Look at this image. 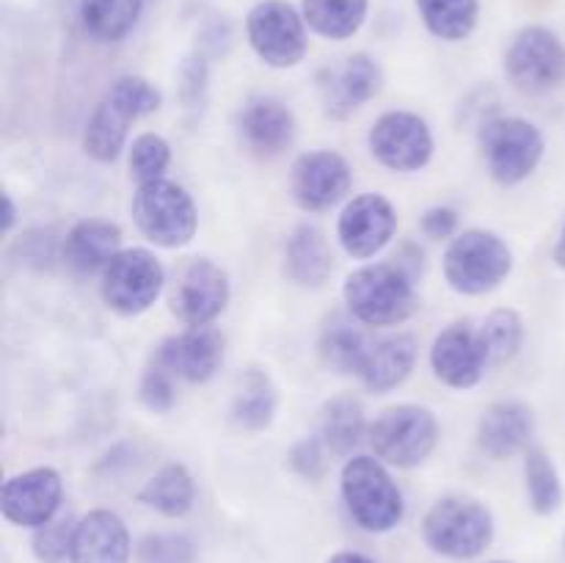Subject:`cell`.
Wrapping results in <instances>:
<instances>
[{"instance_id":"1","label":"cell","mask_w":565,"mask_h":563,"mask_svg":"<svg viewBox=\"0 0 565 563\" xmlns=\"http://www.w3.org/2000/svg\"><path fill=\"white\" fill-rule=\"evenodd\" d=\"M342 298L362 326L390 329L406 323L419 307L417 279L397 263H364L345 276Z\"/></svg>"},{"instance_id":"2","label":"cell","mask_w":565,"mask_h":563,"mask_svg":"<svg viewBox=\"0 0 565 563\" xmlns=\"http://www.w3.org/2000/svg\"><path fill=\"white\" fill-rule=\"evenodd\" d=\"M342 502L353 522L367 533H390L406 517V500L401 486L390 475L381 458L351 456L342 464L340 475Z\"/></svg>"},{"instance_id":"3","label":"cell","mask_w":565,"mask_h":563,"mask_svg":"<svg viewBox=\"0 0 565 563\" xmlns=\"http://www.w3.org/2000/svg\"><path fill=\"white\" fill-rule=\"evenodd\" d=\"M423 539L436 555L450 561H472L483 555L494 541V517L475 497L447 495L425 513Z\"/></svg>"},{"instance_id":"4","label":"cell","mask_w":565,"mask_h":563,"mask_svg":"<svg viewBox=\"0 0 565 563\" xmlns=\"http://www.w3.org/2000/svg\"><path fill=\"white\" fill-rule=\"evenodd\" d=\"M445 279L461 296H486L513 270V252L497 232L463 230L445 248Z\"/></svg>"},{"instance_id":"5","label":"cell","mask_w":565,"mask_h":563,"mask_svg":"<svg viewBox=\"0 0 565 563\" xmlns=\"http://www.w3.org/2000/svg\"><path fill=\"white\" fill-rule=\"evenodd\" d=\"M130 213L138 232L160 248L188 246L199 230V210L193 196L180 182L166 177L136 188Z\"/></svg>"},{"instance_id":"6","label":"cell","mask_w":565,"mask_h":563,"mask_svg":"<svg viewBox=\"0 0 565 563\" xmlns=\"http://www.w3.org/2000/svg\"><path fill=\"white\" fill-rule=\"evenodd\" d=\"M367 442L386 467L414 469L439 445V419L419 403H397L370 423Z\"/></svg>"},{"instance_id":"7","label":"cell","mask_w":565,"mask_h":563,"mask_svg":"<svg viewBox=\"0 0 565 563\" xmlns=\"http://www.w3.org/2000/svg\"><path fill=\"white\" fill-rule=\"evenodd\" d=\"M480 149L489 174L500 185H519L535 174L546 152V138L522 116H494L480 127Z\"/></svg>"},{"instance_id":"8","label":"cell","mask_w":565,"mask_h":563,"mask_svg":"<svg viewBox=\"0 0 565 563\" xmlns=\"http://www.w3.org/2000/svg\"><path fill=\"white\" fill-rule=\"evenodd\" d=\"M246 39L265 66L292 70L307 55L309 25L287 0H259L246 14Z\"/></svg>"},{"instance_id":"9","label":"cell","mask_w":565,"mask_h":563,"mask_svg":"<svg viewBox=\"0 0 565 563\" xmlns=\"http://www.w3.org/2000/svg\"><path fill=\"white\" fill-rule=\"evenodd\" d=\"M166 285V268L154 252L141 246L121 248L108 268L99 274V296L105 307L125 318L143 315L160 298Z\"/></svg>"},{"instance_id":"10","label":"cell","mask_w":565,"mask_h":563,"mask_svg":"<svg viewBox=\"0 0 565 563\" xmlns=\"http://www.w3.org/2000/svg\"><path fill=\"white\" fill-rule=\"evenodd\" d=\"M505 75L522 94H550L565 83V42L546 25H527L505 50Z\"/></svg>"},{"instance_id":"11","label":"cell","mask_w":565,"mask_h":563,"mask_svg":"<svg viewBox=\"0 0 565 563\" xmlns=\"http://www.w3.org/2000/svg\"><path fill=\"white\" fill-rule=\"evenodd\" d=\"M367 147L384 169L412 174L425 169L434 158V132L428 121L412 110H386L373 121L367 132Z\"/></svg>"},{"instance_id":"12","label":"cell","mask_w":565,"mask_h":563,"mask_svg":"<svg viewBox=\"0 0 565 563\" xmlns=\"http://www.w3.org/2000/svg\"><path fill=\"white\" fill-rule=\"evenodd\" d=\"M64 506V478L53 467H31L11 475L0 489V511L14 528H42Z\"/></svg>"},{"instance_id":"13","label":"cell","mask_w":565,"mask_h":563,"mask_svg":"<svg viewBox=\"0 0 565 563\" xmlns=\"http://www.w3.org/2000/svg\"><path fill=\"white\" fill-rule=\"evenodd\" d=\"M397 232V210L381 193H359L337 215V241L353 259H373Z\"/></svg>"},{"instance_id":"14","label":"cell","mask_w":565,"mask_h":563,"mask_svg":"<svg viewBox=\"0 0 565 563\" xmlns=\"http://www.w3.org/2000/svg\"><path fill=\"white\" fill-rule=\"evenodd\" d=\"M351 166L334 149H312L292 160L290 193L307 213H326L351 191Z\"/></svg>"},{"instance_id":"15","label":"cell","mask_w":565,"mask_h":563,"mask_svg":"<svg viewBox=\"0 0 565 563\" xmlns=\"http://www.w3.org/2000/svg\"><path fill=\"white\" fill-rule=\"evenodd\" d=\"M381 86H384V70L367 53L348 55L318 77L320 103L331 119H348L356 114L381 92Z\"/></svg>"},{"instance_id":"16","label":"cell","mask_w":565,"mask_h":563,"mask_svg":"<svg viewBox=\"0 0 565 563\" xmlns=\"http://www.w3.org/2000/svg\"><path fill=\"white\" fill-rule=\"evenodd\" d=\"M230 274L210 257H199L182 270L174 296H171V309L185 323V329L213 326L230 304Z\"/></svg>"},{"instance_id":"17","label":"cell","mask_w":565,"mask_h":563,"mask_svg":"<svg viewBox=\"0 0 565 563\" xmlns=\"http://www.w3.org/2000/svg\"><path fill=\"white\" fill-rule=\"evenodd\" d=\"M226 340L215 326H196L171 334L154 348L152 362L188 384H207L224 364Z\"/></svg>"},{"instance_id":"18","label":"cell","mask_w":565,"mask_h":563,"mask_svg":"<svg viewBox=\"0 0 565 563\" xmlns=\"http://www.w3.org/2000/svg\"><path fill=\"white\" fill-rule=\"evenodd\" d=\"M430 370L450 390H472L489 373L483 342L472 323H452L430 346Z\"/></svg>"},{"instance_id":"19","label":"cell","mask_w":565,"mask_h":563,"mask_svg":"<svg viewBox=\"0 0 565 563\" xmlns=\"http://www.w3.org/2000/svg\"><path fill=\"white\" fill-rule=\"evenodd\" d=\"M535 434L533 408L519 401H497L480 414L478 447L483 456L505 461L516 453H527Z\"/></svg>"},{"instance_id":"20","label":"cell","mask_w":565,"mask_h":563,"mask_svg":"<svg viewBox=\"0 0 565 563\" xmlns=\"http://www.w3.org/2000/svg\"><path fill=\"white\" fill-rule=\"evenodd\" d=\"M130 530L119 513L94 508L77 519L70 563H130Z\"/></svg>"},{"instance_id":"21","label":"cell","mask_w":565,"mask_h":563,"mask_svg":"<svg viewBox=\"0 0 565 563\" xmlns=\"http://www.w3.org/2000/svg\"><path fill=\"white\" fill-rule=\"evenodd\" d=\"M121 252V226L108 219H83L66 232L61 259L77 276L103 274Z\"/></svg>"},{"instance_id":"22","label":"cell","mask_w":565,"mask_h":563,"mask_svg":"<svg viewBox=\"0 0 565 563\" xmlns=\"http://www.w3.org/2000/svg\"><path fill=\"white\" fill-rule=\"evenodd\" d=\"M237 130L246 147L257 155H281L296 141V116L274 97H257L246 103L237 116Z\"/></svg>"},{"instance_id":"23","label":"cell","mask_w":565,"mask_h":563,"mask_svg":"<svg viewBox=\"0 0 565 563\" xmlns=\"http://www.w3.org/2000/svg\"><path fill=\"white\" fill-rule=\"evenodd\" d=\"M417 340L412 334H390L373 340L359 368V381L375 395H386L406 384L417 364Z\"/></svg>"},{"instance_id":"24","label":"cell","mask_w":565,"mask_h":563,"mask_svg":"<svg viewBox=\"0 0 565 563\" xmlns=\"http://www.w3.org/2000/svg\"><path fill=\"white\" fill-rule=\"evenodd\" d=\"M287 279L301 287H320L334 270V257L323 232L312 224L292 230L285 246Z\"/></svg>"},{"instance_id":"25","label":"cell","mask_w":565,"mask_h":563,"mask_svg":"<svg viewBox=\"0 0 565 563\" xmlns=\"http://www.w3.org/2000/svg\"><path fill=\"white\" fill-rule=\"evenodd\" d=\"M318 436L329 447L331 456L351 458L353 450L364 442V436H370V423L362 401L353 395H337L326 401L320 408Z\"/></svg>"},{"instance_id":"26","label":"cell","mask_w":565,"mask_h":563,"mask_svg":"<svg viewBox=\"0 0 565 563\" xmlns=\"http://www.w3.org/2000/svg\"><path fill=\"white\" fill-rule=\"evenodd\" d=\"M130 121L136 119L121 105H116L110 97H103L97 108L92 110V116H88L86 127H83V152L94 163H116L127 149Z\"/></svg>"},{"instance_id":"27","label":"cell","mask_w":565,"mask_h":563,"mask_svg":"<svg viewBox=\"0 0 565 563\" xmlns=\"http://www.w3.org/2000/svg\"><path fill=\"white\" fill-rule=\"evenodd\" d=\"M138 502L147 506L149 511H158L160 517L180 519L196 502V480L191 469L180 461H171L160 467L147 484L138 491Z\"/></svg>"},{"instance_id":"28","label":"cell","mask_w":565,"mask_h":563,"mask_svg":"<svg viewBox=\"0 0 565 563\" xmlns=\"http://www.w3.org/2000/svg\"><path fill=\"white\" fill-rule=\"evenodd\" d=\"M370 342L373 340L364 337V331L359 329V320L351 312L331 315L323 323V331H320L318 351L326 368L334 370V373L359 375Z\"/></svg>"},{"instance_id":"29","label":"cell","mask_w":565,"mask_h":563,"mask_svg":"<svg viewBox=\"0 0 565 563\" xmlns=\"http://www.w3.org/2000/svg\"><path fill=\"white\" fill-rule=\"evenodd\" d=\"M301 14L309 33L329 42H345L362 31L370 0H301Z\"/></svg>"},{"instance_id":"30","label":"cell","mask_w":565,"mask_h":563,"mask_svg":"<svg viewBox=\"0 0 565 563\" xmlns=\"http://www.w3.org/2000/svg\"><path fill=\"white\" fill-rule=\"evenodd\" d=\"M81 25L94 42L116 44L136 31L143 0H81Z\"/></svg>"},{"instance_id":"31","label":"cell","mask_w":565,"mask_h":563,"mask_svg":"<svg viewBox=\"0 0 565 563\" xmlns=\"http://www.w3.org/2000/svg\"><path fill=\"white\" fill-rule=\"evenodd\" d=\"M279 408V390L265 370L252 368L232 397V419L243 431H265Z\"/></svg>"},{"instance_id":"32","label":"cell","mask_w":565,"mask_h":563,"mask_svg":"<svg viewBox=\"0 0 565 563\" xmlns=\"http://www.w3.org/2000/svg\"><path fill=\"white\" fill-rule=\"evenodd\" d=\"M423 25L441 42H463L480 22V0H414Z\"/></svg>"},{"instance_id":"33","label":"cell","mask_w":565,"mask_h":563,"mask_svg":"<svg viewBox=\"0 0 565 563\" xmlns=\"http://www.w3.org/2000/svg\"><path fill=\"white\" fill-rule=\"evenodd\" d=\"M524 489H527L530 508L539 517H552L563 506V480L557 464L552 461L544 447H530L524 453Z\"/></svg>"},{"instance_id":"34","label":"cell","mask_w":565,"mask_h":563,"mask_svg":"<svg viewBox=\"0 0 565 563\" xmlns=\"http://www.w3.org/2000/svg\"><path fill=\"white\" fill-rule=\"evenodd\" d=\"M480 342H483L489 368H502L513 362L524 346V320L516 309L502 307L486 315L483 323L478 326Z\"/></svg>"},{"instance_id":"35","label":"cell","mask_w":565,"mask_h":563,"mask_svg":"<svg viewBox=\"0 0 565 563\" xmlns=\"http://www.w3.org/2000/svg\"><path fill=\"white\" fill-rule=\"evenodd\" d=\"M169 166L171 147L163 136H158V132H141V136L132 138V144L127 147V169H130V177L138 185L163 180Z\"/></svg>"},{"instance_id":"36","label":"cell","mask_w":565,"mask_h":563,"mask_svg":"<svg viewBox=\"0 0 565 563\" xmlns=\"http://www.w3.org/2000/svg\"><path fill=\"white\" fill-rule=\"evenodd\" d=\"M105 97H110L116 105H121L136 121L143 119V116H152L154 110H160V105H163V92L141 75L116 77V81L110 83L108 92H105Z\"/></svg>"},{"instance_id":"37","label":"cell","mask_w":565,"mask_h":563,"mask_svg":"<svg viewBox=\"0 0 565 563\" xmlns=\"http://www.w3.org/2000/svg\"><path fill=\"white\" fill-rule=\"evenodd\" d=\"M77 519L55 517L47 524L33 530L31 550L39 563H66L72 555V541H75Z\"/></svg>"},{"instance_id":"38","label":"cell","mask_w":565,"mask_h":563,"mask_svg":"<svg viewBox=\"0 0 565 563\" xmlns=\"http://www.w3.org/2000/svg\"><path fill=\"white\" fill-rule=\"evenodd\" d=\"M141 563H196V546L180 533H149L136 546Z\"/></svg>"},{"instance_id":"39","label":"cell","mask_w":565,"mask_h":563,"mask_svg":"<svg viewBox=\"0 0 565 563\" xmlns=\"http://www.w3.org/2000/svg\"><path fill=\"white\" fill-rule=\"evenodd\" d=\"M174 375L166 368H160L158 362L149 364L141 373L138 381V401L143 403V408H149L152 414H166L174 408L177 403V384Z\"/></svg>"},{"instance_id":"40","label":"cell","mask_w":565,"mask_h":563,"mask_svg":"<svg viewBox=\"0 0 565 563\" xmlns=\"http://www.w3.org/2000/svg\"><path fill=\"white\" fill-rule=\"evenodd\" d=\"M329 447L323 445L320 436H307V439L296 442V445L290 447L287 461H290L292 472L301 475L303 480H320L329 472Z\"/></svg>"},{"instance_id":"41","label":"cell","mask_w":565,"mask_h":563,"mask_svg":"<svg viewBox=\"0 0 565 563\" xmlns=\"http://www.w3.org/2000/svg\"><path fill=\"white\" fill-rule=\"evenodd\" d=\"M210 81L207 55L191 53L180 66V99L185 108H199L204 103Z\"/></svg>"},{"instance_id":"42","label":"cell","mask_w":565,"mask_h":563,"mask_svg":"<svg viewBox=\"0 0 565 563\" xmlns=\"http://www.w3.org/2000/svg\"><path fill=\"white\" fill-rule=\"evenodd\" d=\"M419 230H423L425 237L430 241H447L458 235V213L447 204H436V208H428L419 219Z\"/></svg>"},{"instance_id":"43","label":"cell","mask_w":565,"mask_h":563,"mask_svg":"<svg viewBox=\"0 0 565 563\" xmlns=\"http://www.w3.org/2000/svg\"><path fill=\"white\" fill-rule=\"evenodd\" d=\"M326 563H375V561H370V557L362 555V552L342 550V552H334V555H331Z\"/></svg>"},{"instance_id":"44","label":"cell","mask_w":565,"mask_h":563,"mask_svg":"<svg viewBox=\"0 0 565 563\" xmlns=\"http://www.w3.org/2000/svg\"><path fill=\"white\" fill-rule=\"evenodd\" d=\"M17 221V208H14V199L9 196V193H3V232L9 235L11 226H14Z\"/></svg>"},{"instance_id":"45","label":"cell","mask_w":565,"mask_h":563,"mask_svg":"<svg viewBox=\"0 0 565 563\" xmlns=\"http://www.w3.org/2000/svg\"><path fill=\"white\" fill-rule=\"evenodd\" d=\"M552 259H555L557 268H563V270H565V221H563L561 237H557L555 248H552Z\"/></svg>"},{"instance_id":"46","label":"cell","mask_w":565,"mask_h":563,"mask_svg":"<svg viewBox=\"0 0 565 563\" xmlns=\"http://www.w3.org/2000/svg\"><path fill=\"white\" fill-rule=\"evenodd\" d=\"M494 563H502V561H494Z\"/></svg>"}]
</instances>
